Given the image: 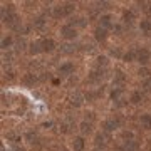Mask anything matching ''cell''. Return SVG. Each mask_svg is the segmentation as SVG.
<instances>
[{
    "instance_id": "1",
    "label": "cell",
    "mask_w": 151,
    "mask_h": 151,
    "mask_svg": "<svg viewBox=\"0 0 151 151\" xmlns=\"http://www.w3.org/2000/svg\"><path fill=\"white\" fill-rule=\"evenodd\" d=\"M60 34H62L65 39H74L76 37V29L72 27V25H64V27L60 29Z\"/></svg>"
},
{
    "instance_id": "2",
    "label": "cell",
    "mask_w": 151,
    "mask_h": 151,
    "mask_svg": "<svg viewBox=\"0 0 151 151\" xmlns=\"http://www.w3.org/2000/svg\"><path fill=\"white\" fill-rule=\"evenodd\" d=\"M138 60H139V62H143V64H146V62L150 60V52H148L146 49L138 50Z\"/></svg>"
},
{
    "instance_id": "3",
    "label": "cell",
    "mask_w": 151,
    "mask_h": 151,
    "mask_svg": "<svg viewBox=\"0 0 151 151\" xmlns=\"http://www.w3.org/2000/svg\"><path fill=\"white\" fill-rule=\"evenodd\" d=\"M72 70H74V65H72V64H69V62H67V64L60 65L59 72H60V74H62V76H69L70 72H72Z\"/></svg>"
},
{
    "instance_id": "4",
    "label": "cell",
    "mask_w": 151,
    "mask_h": 151,
    "mask_svg": "<svg viewBox=\"0 0 151 151\" xmlns=\"http://www.w3.org/2000/svg\"><path fill=\"white\" fill-rule=\"evenodd\" d=\"M141 126L146 129H151V114H145L141 116Z\"/></svg>"
},
{
    "instance_id": "5",
    "label": "cell",
    "mask_w": 151,
    "mask_h": 151,
    "mask_svg": "<svg viewBox=\"0 0 151 151\" xmlns=\"http://www.w3.org/2000/svg\"><path fill=\"white\" fill-rule=\"evenodd\" d=\"M72 146H74V151H82V148H84V139L82 138H76Z\"/></svg>"
},
{
    "instance_id": "6",
    "label": "cell",
    "mask_w": 151,
    "mask_h": 151,
    "mask_svg": "<svg viewBox=\"0 0 151 151\" xmlns=\"http://www.w3.org/2000/svg\"><path fill=\"white\" fill-rule=\"evenodd\" d=\"M40 45H42V50H52V49H54V40H50V39L42 40Z\"/></svg>"
},
{
    "instance_id": "7",
    "label": "cell",
    "mask_w": 151,
    "mask_h": 151,
    "mask_svg": "<svg viewBox=\"0 0 151 151\" xmlns=\"http://www.w3.org/2000/svg\"><path fill=\"white\" fill-rule=\"evenodd\" d=\"M139 29H141L145 34H150V32H151V22H150V20H143V22L139 24Z\"/></svg>"
},
{
    "instance_id": "8",
    "label": "cell",
    "mask_w": 151,
    "mask_h": 151,
    "mask_svg": "<svg viewBox=\"0 0 151 151\" xmlns=\"http://www.w3.org/2000/svg\"><path fill=\"white\" fill-rule=\"evenodd\" d=\"M96 39L97 40H104V39H106V29L104 27H97L96 29Z\"/></svg>"
},
{
    "instance_id": "9",
    "label": "cell",
    "mask_w": 151,
    "mask_h": 151,
    "mask_svg": "<svg viewBox=\"0 0 151 151\" xmlns=\"http://www.w3.org/2000/svg\"><path fill=\"white\" fill-rule=\"evenodd\" d=\"M118 128V121H106L104 123V129L106 131H113Z\"/></svg>"
},
{
    "instance_id": "10",
    "label": "cell",
    "mask_w": 151,
    "mask_h": 151,
    "mask_svg": "<svg viewBox=\"0 0 151 151\" xmlns=\"http://www.w3.org/2000/svg\"><path fill=\"white\" fill-rule=\"evenodd\" d=\"M136 150H138V145H136L134 141H128L124 145V151H136Z\"/></svg>"
},
{
    "instance_id": "11",
    "label": "cell",
    "mask_w": 151,
    "mask_h": 151,
    "mask_svg": "<svg viewBox=\"0 0 151 151\" xmlns=\"http://www.w3.org/2000/svg\"><path fill=\"white\" fill-rule=\"evenodd\" d=\"M101 24H103L104 29L109 27V25H111V17H109V15H104L103 19H101Z\"/></svg>"
},
{
    "instance_id": "12",
    "label": "cell",
    "mask_w": 151,
    "mask_h": 151,
    "mask_svg": "<svg viewBox=\"0 0 151 151\" xmlns=\"http://www.w3.org/2000/svg\"><path fill=\"white\" fill-rule=\"evenodd\" d=\"M70 99H72V101H70L72 104H76V106H81V103H82V101H81V99H82L81 94H76V96H72Z\"/></svg>"
},
{
    "instance_id": "13",
    "label": "cell",
    "mask_w": 151,
    "mask_h": 151,
    "mask_svg": "<svg viewBox=\"0 0 151 151\" xmlns=\"http://www.w3.org/2000/svg\"><path fill=\"white\" fill-rule=\"evenodd\" d=\"M96 145L99 146H103V145H106V136L104 134H97V138H96Z\"/></svg>"
},
{
    "instance_id": "14",
    "label": "cell",
    "mask_w": 151,
    "mask_h": 151,
    "mask_svg": "<svg viewBox=\"0 0 151 151\" xmlns=\"http://www.w3.org/2000/svg\"><path fill=\"white\" fill-rule=\"evenodd\" d=\"M134 55H138V52L133 50V52H128V54L124 55V59H126V60H133V59H134Z\"/></svg>"
},
{
    "instance_id": "15",
    "label": "cell",
    "mask_w": 151,
    "mask_h": 151,
    "mask_svg": "<svg viewBox=\"0 0 151 151\" xmlns=\"http://www.w3.org/2000/svg\"><path fill=\"white\" fill-rule=\"evenodd\" d=\"M139 99H141L139 92H134V94H133V97H131V101H133V103H139Z\"/></svg>"
},
{
    "instance_id": "16",
    "label": "cell",
    "mask_w": 151,
    "mask_h": 151,
    "mask_svg": "<svg viewBox=\"0 0 151 151\" xmlns=\"http://www.w3.org/2000/svg\"><path fill=\"white\" fill-rule=\"evenodd\" d=\"M143 87H145L146 91H151V77L145 81V84H143Z\"/></svg>"
},
{
    "instance_id": "17",
    "label": "cell",
    "mask_w": 151,
    "mask_h": 151,
    "mask_svg": "<svg viewBox=\"0 0 151 151\" xmlns=\"http://www.w3.org/2000/svg\"><path fill=\"white\" fill-rule=\"evenodd\" d=\"M131 19H133V12H124V20L131 22Z\"/></svg>"
},
{
    "instance_id": "18",
    "label": "cell",
    "mask_w": 151,
    "mask_h": 151,
    "mask_svg": "<svg viewBox=\"0 0 151 151\" xmlns=\"http://www.w3.org/2000/svg\"><path fill=\"white\" fill-rule=\"evenodd\" d=\"M2 44H4V47H5V45H10V39H5Z\"/></svg>"
},
{
    "instance_id": "19",
    "label": "cell",
    "mask_w": 151,
    "mask_h": 151,
    "mask_svg": "<svg viewBox=\"0 0 151 151\" xmlns=\"http://www.w3.org/2000/svg\"><path fill=\"white\" fill-rule=\"evenodd\" d=\"M139 74H141V76H148V70L143 69V70H139Z\"/></svg>"
}]
</instances>
